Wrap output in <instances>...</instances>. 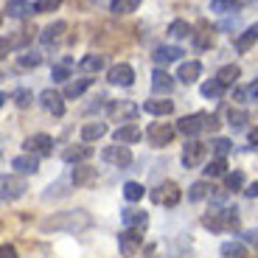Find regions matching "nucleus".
Segmentation results:
<instances>
[{"instance_id": "obj_1", "label": "nucleus", "mask_w": 258, "mask_h": 258, "mask_svg": "<svg viewBox=\"0 0 258 258\" xmlns=\"http://www.w3.org/2000/svg\"><path fill=\"white\" fill-rule=\"evenodd\" d=\"M219 129V118L208 115V112H194V115H185L177 121V132H182L185 138H197L205 135V132H216Z\"/></svg>"}, {"instance_id": "obj_2", "label": "nucleus", "mask_w": 258, "mask_h": 258, "mask_svg": "<svg viewBox=\"0 0 258 258\" xmlns=\"http://www.w3.org/2000/svg\"><path fill=\"white\" fill-rule=\"evenodd\" d=\"M42 227L45 230H71V233H79L84 230V227H90V216H87V211H68V213H59V216H53V219H45L42 222Z\"/></svg>"}, {"instance_id": "obj_3", "label": "nucleus", "mask_w": 258, "mask_h": 258, "mask_svg": "<svg viewBox=\"0 0 258 258\" xmlns=\"http://www.w3.org/2000/svg\"><path fill=\"white\" fill-rule=\"evenodd\" d=\"M202 227H208V230H213V233L236 230V227H239V213L230 211V208H225V211H211V213L202 216Z\"/></svg>"}, {"instance_id": "obj_4", "label": "nucleus", "mask_w": 258, "mask_h": 258, "mask_svg": "<svg viewBox=\"0 0 258 258\" xmlns=\"http://www.w3.org/2000/svg\"><path fill=\"white\" fill-rule=\"evenodd\" d=\"M177 126H171V123H149L146 129V141L152 143L155 149H163L171 143V138H174Z\"/></svg>"}, {"instance_id": "obj_5", "label": "nucleus", "mask_w": 258, "mask_h": 258, "mask_svg": "<svg viewBox=\"0 0 258 258\" xmlns=\"http://www.w3.org/2000/svg\"><path fill=\"white\" fill-rule=\"evenodd\" d=\"M143 244V233L141 230H132V227H126V230L118 236V250H121L123 258H132L138 250H141Z\"/></svg>"}, {"instance_id": "obj_6", "label": "nucleus", "mask_w": 258, "mask_h": 258, "mask_svg": "<svg viewBox=\"0 0 258 258\" xmlns=\"http://www.w3.org/2000/svg\"><path fill=\"white\" fill-rule=\"evenodd\" d=\"M152 200L157 202V205H166V208H174L177 202L182 200V194L180 188L174 185V182H160V185L152 191Z\"/></svg>"}, {"instance_id": "obj_7", "label": "nucleus", "mask_w": 258, "mask_h": 258, "mask_svg": "<svg viewBox=\"0 0 258 258\" xmlns=\"http://www.w3.org/2000/svg\"><path fill=\"white\" fill-rule=\"evenodd\" d=\"M104 163H110V166L115 168H126L129 163H132V152H129V146H123V143H115V146H107L101 152Z\"/></svg>"}, {"instance_id": "obj_8", "label": "nucleus", "mask_w": 258, "mask_h": 258, "mask_svg": "<svg viewBox=\"0 0 258 258\" xmlns=\"http://www.w3.org/2000/svg\"><path fill=\"white\" fill-rule=\"evenodd\" d=\"M107 82L115 84V87H132V82H135V71H132V64H126V62L112 64L110 71H107Z\"/></svg>"}, {"instance_id": "obj_9", "label": "nucleus", "mask_w": 258, "mask_h": 258, "mask_svg": "<svg viewBox=\"0 0 258 258\" xmlns=\"http://www.w3.org/2000/svg\"><path fill=\"white\" fill-rule=\"evenodd\" d=\"M208 155V143L202 141H188L185 149H182V166L185 168H197Z\"/></svg>"}, {"instance_id": "obj_10", "label": "nucleus", "mask_w": 258, "mask_h": 258, "mask_svg": "<svg viewBox=\"0 0 258 258\" xmlns=\"http://www.w3.org/2000/svg\"><path fill=\"white\" fill-rule=\"evenodd\" d=\"M39 104H42V110L45 112H51V115H56V118L64 112V96L56 93V90H51V87L39 93Z\"/></svg>"}, {"instance_id": "obj_11", "label": "nucleus", "mask_w": 258, "mask_h": 258, "mask_svg": "<svg viewBox=\"0 0 258 258\" xmlns=\"http://www.w3.org/2000/svg\"><path fill=\"white\" fill-rule=\"evenodd\" d=\"M26 152H31V155H37V157H45V155H51V146H53V141H51V135H31V138H26Z\"/></svg>"}, {"instance_id": "obj_12", "label": "nucleus", "mask_w": 258, "mask_h": 258, "mask_svg": "<svg viewBox=\"0 0 258 258\" xmlns=\"http://www.w3.org/2000/svg\"><path fill=\"white\" fill-rule=\"evenodd\" d=\"M152 90H155L157 96H168V93L174 90V76L168 71H163V68H157V71L152 73Z\"/></svg>"}, {"instance_id": "obj_13", "label": "nucleus", "mask_w": 258, "mask_h": 258, "mask_svg": "<svg viewBox=\"0 0 258 258\" xmlns=\"http://www.w3.org/2000/svg\"><path fill=\"white\" fill-rule=\"evenodd\" d=\"M23 194H26V180H20V177H3V200L14 202Z\"/></svg>"}, {"instance_id": "obj_14", "label": "nucleus", "mask_w": 258, "mask_h": 258, "mask_svg": "<svg viewBox=\"0 0 258 258\" xmlns=\"http://www.w3.org/2000/svg\"><path fill=\"white\" fill-rule=\"evenodd\" d=\"M143 138L141 126L138 123H121V126L115 129V143H123V146H129V143H138Z\"/></svg>"}, {"instance_id": "obj_15", "label": "nucleus", "mask_w": 258, "mask_h": 258, "mask_svg": "<svg viewBox=\"0 0 258 258\" xmlns=\"http://www.w3.org/2000/svg\"><path fill=\"white\" fill-rule=\"evenodd\" d=\"M12 168H17L20 174H37L39 171V157L31 155V152H26V155H17L12 160Z\"/></svg>"}, {"instance_id": "obj_16", "label": "nucleus", "mask_w": 258, "mask_h": 258, "mask_svg": "<svg viewBox=\"0 0 258 258\" xmlns=\"http://www.w3.org/2000/svg\"><path fill=\"white\" fill-rule=\"evenodd\" d=\"M143 112L157 118H166L174 112V101H166V98H152V101H143Z\"/></svg>"}, {"instance_id": "obj_17", "label": "nucleus", "mask_w": 258, "mask_h": 258, "mask_svg": "<svg viewBox=\"0 0 258 258\" xmlns=\"http://www.w3.org/2000/svg\"><path fill=\"white\" fill-rule=\"evenodd\" d=\"M180 56H185V51L177 48V45H160V48H155V53H152V59H155L157 64H171Z\"/></svg>"}, {"instance_id": "obj_18", "label": "nucleus", "mask_w": 258, "mask_h": 258, "mask_svg": "<svg viewBox=\"0 0 258 258\" xmlns=\"http://www.w3.org/2000/svg\"><path fill=\"white\" fill-rule=\"evenodd\" d=\"M3 12L9 17H31V14H37V6H31L28 0H9L3 6Z\"/></svg>"}, {"instance_id": "obj_19", "label": "nucleus", "mask_w": 258, "mask_h": 258, "mask_svg": "<svg viewBox=\"0 0 258 258\" xmlns=\"http://www.w3.org/2000/svg\"><path fill=\"white\" fill-rule=\"evenodd\" d=\"M123 225L126 227H132V230H146L149 227V216L143 211H135V208H126V211H123Z\"/></svg>"}, {"instance_id": "obj_20", "label": "nucleus", "mask_w": 258, "mask_h": 258, "mask_svg": "<svg viewBox=\"0 0 258 258\" xmlns=\"http://www.w3.org/2000/svg\"><path fill=\"white\" fill-rule=\"evenodd\" d=\"M93 157V146H68L62 152V160L64 163H84V160H90Z\"/></svg>"}, {"instance_id": "obj_21", "label": "nucleus", "mask_w": 258, "mask_h": 258, "mask_svg": "<svg viewBox=\"0 0 258 258\" xmlns=\"http://www.w3.org/2000/svg\"><path fill=\"white\" fill-rule=\"evenodd\" d=\"M138 115V107L129 101H112L110 104V118H121V121H132V118Z\"/></svg>"}, {"instance_id": "obj_22", "label": "nucleus", "mask_w": 258, "mask_h": 258, "mask_svg": "<svg viewBox=\"0 0 258 258\" xmlns=\"http://www.w3.org/2000/svg\"><path fill=\"white\" fill-rule=\"evenodd\" d=\"M64 31H68V23H64V20H56V23H51L45 31L39 34V39H42V45H53V42L62 39Z\"/></svg>"}, {"instance_id": "obj_23", "label": "nucleus", "mask_w": 258, "mask_h": 258, "mask_svg": "<svg viewBox=\"0 0 258 258\" xmlns=\"http://www.w3.org/2000/svg\"><path fill=\"white\" fill-rule=\"evenodd\" d=\"M200 73H202V64L191 59V62H182V64H180L177 79H180L182 84H191V82H197V79H200Z\"/></svg>"}, {"instance_id": "obj_24", "label": "nucleus", "mask_w": 258, "mask_h": 258, "mask_svg": "<svg viewBox=\"0 0 258 258\" xmlns=\"http://www.w3.org/2000/svg\"><path fill=\"white\" fill-rule=\"evenodd\" d=\"M104 135H107V123H101V121H93V123H84L82 126V141L84 143H93Z\"/></svg>"}, {"instance_id": "obj_25", "label": "nucleus", "mask_w": 258, "mask_h": 258, "mask_svg": "<svg viewBox=\"0 0 258 258\" xmlns=\"http://www.w3.org/2000/svg\"><path fill=\"white\" fill-rule=\"evenodd\" d=\"M239 76H241L239 64H225V68H219V71H216V79H219L225 87H233V84L239 82Z\"/></svg>"}, {"instance_id": "obj_26", "label": "nucleus", "mask_w": 258, "mask_h": 258, "mask_svg": "<svg viewBox=\"0 0 258 258\" xmlns=\"http://www.w3.org/2000/svg\"><path fill=\"white\" fill-rule=\"evenodd\" d=\"M222 258H247V244L244 241H225L219 247Z\"/></svg>"}, {"instance_id": "obj_27", "label": "nucleus", "mask_w": 258, "mask_h": 258, "mask_svg": "<svg viewBox=\"0 0 258 258\" xmlns=\"http://www.w3.org/2000/svg\"><path fill=\"white\" fill-rule=\"evenodd\" d=\"M73 185H90L93 180H96V168L90 166H76L73 168V174H71Z\"/></svg>"}, {"instance_id": "obj_28", "label": "nucleus", "mask_w": 258, "mask_h": 258, "mask_svg": "<svg viewBox=\"0 0 258 258\" xmlns=\"http://www.w3.org/2000/svg\"><path fill=\"white\" fill-rule=\"evenodd\" d=\"M79 71H82V73H98V71H104V56H98V53H87V56L79 62Z\"/></svg>"}, {"instance_id": "obj_29", "label": "nucleus", "mask_w": 258, "mask_h": 258, "mask_svg": "<svg viewBox=\"0 0 258 258\" xmlns=\"http://www.w3.org/2000/svg\"><path fill=\"white\" fill-rule=\"evenodd\" d=\"M227 123H230L236 132H241V129L250 123V112H247V110H233V107H230V110H227Z\"/></svg>"}, {"instance_id": "obj_30", "label": "nucleus", "mask_w": 258, "mask_h": 258, "mask_svg": "<svg viewBox=\"0 0 258 258\" xmlns=\"http://www.w3.org/2000/svg\"><path fill=\"white\" fill-rule=\"evenodd\" d=\"M211 191H213V188L208 185L205 180H197L191 188H188V202H202L205 197H211Z\"/></svg>"}, {"instance_id": "obj_31", "label": "nucleus", "mask_w": 258, "mask_h": 258, "mask_svg": "<svg viewBox=\"0 0 258 258\" xmlns=\"http://www.w3.org/2000/svg\"><path fill=\"white\" fill-rule=\"evenodd\" d=\"M90 82H93V79H76V82H68V84H64L62 96L64 98H79L84 90H87V87H90Z\"/></svg>"}, {"instance_id": "obj_32", "label": "nucleus", "mask_w": 258, "mask_h": 258, "mask_svg": "<svg viewBox=\"0 0 258 258\" xmlns=\"http://www.w3.org/2000/svg\"><path fill=\"white\" fill-rule=\"evenodd\" d=\"M138 6H141V0H112V3H110V12L121 17V14L138 12Z\"/></svg>"}, {"instance_id": "obj_33", "label": "nucleus", "mask_w": 258, "mask_h": 258, "mask_svg": "<svg viewBox=\"0 0 258 258\" xmlns=\"http://www.w3.org/2000/svg\"><path fill=\"white\" fill-rule=\"evenodd\" d=\"M194 34V28L188 26L185 20H174L171 26H168V37H174V39H188Z\"/></svg>"}, {"instance_id": "obj_34", "label": "nucleus", "mask_w": 258, "mask_h": 258, "mask_svg": "<svg viewBox=\"0 0 258 258\" xmlns=\"http://www.w3.org/2000/svg\"><path fill=\"white\" fill-rule=\"evenodd\" d=\"M71 68H73V59H62L59 64H53L51 79L53 82H68V79H71Z\"/></svg>"}, {"instance_id": "obj_35", "label": "nucleus", "mask_w": 258, "mask_h": 258, "mask_svg": "<svg viewBox=\"0 0 258 258\" xmlns=\"http://www.w3.org/2000/svg\"><path fill=\"white\" fill-rule=\"evenodd\" d=\"M233 98H236V101H244V104H250V101H258V84H247V87H236V93H233Z\"/></svg>"}, {"instance_id": "obj_36", "label": "nucleus", "mask_w": 258, "mask_h": 258, "mask_svg": "<svg viewBox=\"0 0 258 258\" xmlns=\"http://www.w3.org/2000/svg\"><path fill=\"white\" fill-rule=\"evenodd\" d=\"M200 93H202L205 98H219L222 93H225V84H222L219 79H211V82H205V84L200 87Z\"/></svg>"}, {"instance_id": "obj_37", "label": "nucleus", "mask_w": 258, "mask_h": 258, "mask_svg": "<svg viewBox=\"0 0 258 258\" xmlns=\"http://www.w3.org/2000/svg\"><path fill=\"white\" fill-rule=\"evenodd\" d=\"M211 12L233 14V12H239V0H211Z\"/></svg>"}, {"instance_id": "obj_38", "label": "nucleus", "mask_w": 258, "mask_h": 258, "mask_svg": "<svg viewBox=\"0 0 258 258\" xmlns=\"http://www.w3.org/2000/svg\"><path fill=\"white\" fill-rule=\"evenodd\" d=\"M143 194H146V188L141 185V182H123V197H126L129 202H138V200H143Z\"/></svg>"}, {"instance_id": "obj_39", "label": "nucleus", "mask_w": 258, "mask_h": 258, "mask_svg": "<svg viewBox=\"0 0 258 258\" xmlns=\"http://www.w3.org/2000/svg\"><path fill=\"white\" fill-rule=\"evenodd\" d=\"M225 168H227L225 157H213V160L208 163L202 171H205V177H222V174H225Z\"/></svg>"}, {"instance_id": "obj_40", "label": "nucleus", "mask_w": 258, "mask_h": 258, "mask_svg": "<svg viewBox=\"0 0 258 258\" xmlns=\"http://www.w3.org/2000/svg\"><path fill=\"white\" fill-rule=\"evenodd\" d=\"M39 62H42V53H37V51H26L23 56L17 59V64L23 68V71H28V68H39Z\"/></svg>"}, {"instance_id": "obj_41", "label": "nucleus", "mask_w": 258, "mask_h": 258, "mask_svg": "<svg viewBox=\"0 0 258 258\" xmlns=\"http://www.w3.org/2000/svg\"><path fill=\"white\" fill-rule=\"evenodd\" d=\"M255 39H258V31H255V26H250L239 39H236V48H239V51H247V48H250L252 42H255Z\"/></svg>"}, {"instance_id": "obj_42", "label": "nucleus", "mask_w": 258, "mask_h": 258, "mask_svg": "<svg viewBox=\"0 0 258 258\" xmlns=\"http://www.w3.org/2000/svg\"><path fill=\"white\" fill-rule=\"evenodd\" d=\"M230 146H233V143L227 141V138H213V141H211V149H213V155H216V157H225L227 152H230Z\"/></svg>"}, {"instance_id": "obj_43", "label": "nucleus", "mask_w": 258, "mask_h": 258, "mask_svg": "<svg viewBox=\"0 0 258 258\" xmlns=\"http://www.w3.org/2000/svg\"><path fill=\"white\" fill-rule=\"evenodd\" d=\"M241 185H244V174H241V171H233V174L225 177V188H227V191H239Z\"/></svg>"}, {"instance_id": "obj_44", "label": "nucleus", "mask_w": 258, "mask_h": 258, "mask_svg": "<svg viewBox=\"0 0 258 258\" xmlns=\"http://www.w3.org/2000/svg\"><path fill=\"white\" fill-rule=\"evenodd\" d=\"M14 104H17V107H23V110H26L28 104L34 101V96H31V90H23V87H20V90H14Z\"/></svg>"}, {"instance_id": "obj_45", "label": "nucleus", "mask_w": 258, "mask_h": 258, "mask_svg": "<svg viewBox=\"0 0 258 258\" xmlns=\"http://www.w3.org/2000/svg\"><path fill=\"white\" fill-rule=\"evenodd\" d=\"M34 6H37V14H48V12H56L62 6V0H37Z\"/></svg>"}, {"instance_id": "obj_46", "label": "nucleus", "mask_w": 258, "mask_h": 258, "mask_svg": "<svg viewBox=\"0 0 258 258\" xmlns=\"http://www.w3.org/2000/svg\"><path fill=\"white\" fill-rule=\"evenodd\" d=\"M202 34H200V37H197V45H200V48H208V45H211V42H213V34L211 31H208V26H205V23H202Z\"/></svg>"}, {"instance_id": "obj_47", "label": "nucleus", "mask_w": 258, "mask_h": 258, "mask_svg": "<svg viewBox=\"0 0 258 258\" xmlns=\"http://www.w3.org/2000/svg\"><path fill=\"white\" fill-rule=\"evenodd\" d=\"M0 258H17V250L12 244H3L0 247Z\"/></svg>"}, {"instance_id": "obj_48", "label": "nucleus", "mask_w": 258, "mask_h": 258, "mask_svg": "<svg viewBox=\"0 0 258 258\" xmlns=\"http://www.w3.org/2000/svg\"><path fill=\"white\" fill-rule=\"evenodd\" d=\"M244 241H247V244H252V247H258V230H247L244 233Z\"/></svg>"}, {"instance_id": "obj_49", "label": "nucleus", "mask_w": 258, "mask_h": 258, "mask_svg": "<svg viewBox=\"0 0 258 258\" xmlns=\"http://www.w3.org/2000/svg\"><path fill=\"white\" fill-rule=\"evenodd\" d=\"M244 194H247V197H250V200H255V197H258V180H255V182H252V185H250V188H247V191H244Z\"/></svg>"}, {"instance_id": "obj_50", "label": "nucleus", "mask_w": 258, "mask_h": 258, "mask_svg": "<svg viewBox=\"0 0 258 258\" xmlns=\"http://www.w3.org/2000/svg\"><path fill=\"white\" fill-rule=\"evenodd\" d=\"M250 143H252V146H258V126L250 132Z\"/></svg>"}]
</instances>
